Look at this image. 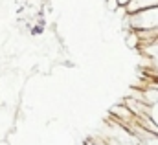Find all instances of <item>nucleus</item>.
<instances>
[{
	"label": "nucleus",
	"instance_id": "obj_1",
	"mask_svg": "<svg viewBox=\"0 0 158 145\" xmlns=\"http://www.w3.org/2000/svg\"><path fill=\"white\" fill-rule=\"evenodd\" d=\"M158 6V0H132L125 11L129 15H134V13H140V11H145V9H151V7H156Z\"/></svg>",
	"mask_w": 158,
	"mask_h": 145
},
{
	"label": "nucleus",
	"instance_id": "obj_2",
	"mask_svg": "<svg viewBox=\"0 0 158 145\" xmlns=\"http://www.w3.org/2000/svg\"><path fill=\"white\" fill-rule=\"evenodd\" d=\"M31 33H33V35H35V33H37V35H39V33H42V26H35V28L31 30Z\"/></svg>",
	"mask_w": 158,
	"mask_h": 145
}]
</instances>
